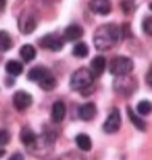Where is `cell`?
Masks as SVG:
<instances>
[{
	"instance_id": "2e32d148",
	"label": "cell",
	"mask_w": 152,
	"mask_h": 160,
	"mask_svg": "<svg viewBox=\"0 0 152 160\" xmlns=\"http://www.w3.org/2000/svg\"><path fill=\"white\" fill-rule=\"evenodd\" d=\"M75 142H77V148H79L80 151L88 152V151L91 149V139H90L88 135H85V133H80V135H77V136H75Z\"/></svg>"
},
{
	"instance_id": "5b68a950",
	"label": "cell",
	"mask_w": 152,
	"mask_h": 160,
	"mask_svg": "<svg viewBox=\"0 0 152 160\" xmlns=\"http://www.w3.org/2000/svg\"><path fill=\"white\" fill-rule=\"evenodd\" d=\"M120 125H122L120 112H119V109H112V111L109 112V115H107V118H106V122L103 123V130H104V133L112 135V133L119 131Z\"/></svg>"
},
{
	"instance_id": "603a6c76",
	"label": "cell",
	"mask_w": 152,
	"mask_h": 160,
	"mask_svg": "<svg viewBox=\"0 0 152 160\" xmlns=\"http://www.w3.org/2000/svg\"><path fill=\"white\" fill-rule=\"evenodd\" d=\"M138 114L139 115H149L150 112H152V102L150 101H139L138 102Z\"/></svg>"
},
{
	"instance_id": "277c9868",
	"label": "cell",
	"mask_w": 152,
	"mask_h": 160,
	"mask_svg": "<svg viewBox=\"0 0 152 160\" xmlns=\"http://www.w3.org/2000/svg\"><path fill=\"white\" fill-rule=\"evenodd\" d=\"M38 45L45 50H50V51H59L64 45V40L58 34H48L38 40Z\"/></svg>"
},
{
	"instance_id": "6da1fadb",
	"label": "cell",
	"mask_w": 152,
	"mask_h": 160,
	"mask_svg": "<svg viewBox=\"0 0 152 160\" xmlns=\"http://www.w3.org/2000/svg\"><path fill=\"white\" fill-rule=\"evenodd\" d=\"M122 35H123L122 28H119L115 24H104L96 29L93 42H94V47L99 51H104V50L112 48L122 38Z\"/></svg>"
},
{
	"instance_id": "4316f807",
	"label": "cell",
	"mask_w": 152,
	"mask_h": 160,
	"mask_svg": "<svg viewBox=\"0 0 152 160\" xmlns=\"http://www.w3.org/2000/svg\"><path fill=\"white\" fill-rule=\"evenodd\" d=\"M146 82H147V85L152 88V69L147 72V75H146Z\"/></svg>"
},
{
	"instance_id": "8992f818",
	"label": "cell",
	"mask_w": 152,
	"mask_h": 160,
	"mask_svg": "<svg viewBox=\"0 0 152 160\" xmlns=\"http://www.w3.org/2000/svg\"><path fill=\"white\" fill-rule=\"evenodd\" d=\"M114 87H115L117 93L128 96V95H131V93L136 90V80L130 78L128 75H127V77H119V78L115 80Z\"/></svg>"
},
{
	"instance_id": "83f0119b",
	"label": "cell",
	"mask_w": 152,
	"mask_h": 160,
	"mask_svg": "<svg viewBox=\"0 0 152 160\" xmlns=\"http://www.w3.org/2000/svg\"><path fill=\"white\" fill-rule=\"evenodd\" d=\"M8 160H24V157H23L21 154H18V152H16V154H13Z\"/></svg>"
},
{
	"instance_id": "484cf974",
	"label": "cell",
	"mask_w": 152,
	"mask_h": 160,
	"mask_svg": "<svg viewBox=\"0 0 152 160\" xmlns=\"http://www.w3.org/2000/svg\"><path fill=\"white\" fill-rule=\"evenodd\" d=\"M11 136H10V133L7 130H0V146H7L10 142Z\"/></svg>"
},
{
	"instance_id": "7a4b0ae2",
	"label": "cell",
	"mask_w": 152,
	"mask_h": 160,
	"mask_svg": "<svg viewBox=\"0 0 152 160\" xmlns=\"http://www.w3.org/2000/svg\"><path fill=\"white\" fill-rule=\"evenodd\" d=\"M94 80V75L91 74L90 69L87 68H80L77 69L72 77H71V88L72 90H77V91H82V90H87Z\"/></svg>"
},
{
	"instance_id": "7c38bea8",
	"label": "cell",
	"mask_w": 152,
	"mask_h": 160,
	"mask_svg": "<svg viewBox=\"0 0 152 160\" xmlns=\"http://www.w3.org/2000/svg\"><path fill=\"white\" fill-rule=\"evenodd\" d=\"M90 71H91V74L94 75V77H98V75H101L104 71H106V58L104 56H94L93 59H91V62H90Z\"/></svg>"
},
{
	"instance_id": "9a60e30c",
	"label": "cell",
	"mask_w": 152,
	"mask_h": 160,
	"mask_svg": "<svg viewBox=\"0 0 152 160\" xmlns=\"http://www.w3.org/2000/svg\"><path fill=\"white\" fill-rule=\"evenodd\" d=\"M19 138H21V142H23V144H26V146H34V144L37 142V136H35V133H34L29 127H24V128L21 130Z\"/></svg>"
},
{
	"instance_id": "30bf717a",
	"label": "cell",
	"mask_w": 152,
	"mask_h": 160,
	"mask_svg": "<svg viewBox=\"0 0 152 160\" xmlns=\"http://www.w3.org/2000/svg\"><path fill=\"white\" fill-rule=\"evenodd\" d=\"M90 10L96 15H109L112 5L110 0H90Z\"/></svg>"
},
{
	"instance_id": "4fadbf2b",
	"label": "cell",
	"mask_w": 152,
	"mask_h": 160,
	"mask_svg": "<svg viewBox=\"0 0 152 160\" xmlns=\"http://www.w3.org/2000/svg\"><path fill=\"white\" fill-rule=\"evenodd\" d=\"M66 117V106L61 101H56L51 108V120L54 123H61Z\"/></svg>"
},
{
	"instance_id": "cb8c5ba5",
	"label": "cell",
	"mask_w": 152,
	"mask_h": 160,
	"mask_svg": "<svg viewBox=\"0 0 152 160\" xmlns=\"http://www.w3.org/2000/svg\"><path fill=\"white\" fill-rule=\"evenodd\" d=\"M120 7H122L125 15H131V13L134 11V8H136V3H134V0H122Z\"/></svg>"
},
{
	"instance_id": "d4e9b609",
	"label": "cell",
	"mask_w": 152,
	"mask_h": 160,
	"mask_svg": "<svg viewBox=\"0 0 152 160\" xmlns=\"http://www.w3.org/2000/svg\"><path fill=\"white\" fill-rule=\"evenodd\" d=\"M143 31L147 35H152V15L143 19Z\"/></svg>"
},
{
	"instance_id": "f546056e",
	"label": "cell",
	"mask_w": 152,
	"mask_h": 160,
	"mask_svg": "<svg viewBox=\"0 0 152 160\" xmlns=\"http://www.w3.org/2000/svg\"><path fill=\"white\" fill-rule=\"evenodd\" d=\"M2 155H5V151H3V149H0V157H2Z\"/></svg>"
},
{
	"instance_id": "ac0fdd59",
	"label": "cell",
	"mask_w": 152,
	"mask_h": 160,
	"mask_svg": "<svg viewBox=\"0 0 152 160\" xmlns=\"http://www.w3.org/2000/svg\"><path fill=\"white\" fill-rule=\"evenodd\" d=\"M19 55H21V58L26 61V62H29V61H32V59H35V55H37V51H35V48L32 47V45H23L21 47V50H19Z\"/></svg>"
},
{
	"instance_id": "5bb4252c",
	"label": "cell",
	"mask_w": 152,
	"mask_h": 160,
	"mask_svg": "<svg viewBox=\"0 0 152 160\" xmlns=\"http://www.w3.org/2000/svg\"><path fill=\"white\" fill-rule=\"evenodd\" d=\"M50 74V71L47 68H43V66H35V68H32L29 71V74H27V78L31 80V82H40L43 77H47Z\"/></svg>"
},
{
	"instance_id": "f1b7e54d",
	"label": "cell",
	"mask_w": 152,
	"mask_h": 160,
	"mask_svg": "<svg viewBox=\"0 0 152 160\" xmlns=\"http://www.w3.org/2000/svg\"><path fill=\"white\" fill-rule=\"evenodd\" d=\"M5 8V0H0V11Z\"/></svg>"
},
{
	"instance_id": "3957f363",
	"label": "cell",
	"mask_w": 152,
	"mask_h": 160,
	"mask_svg": "<svg viewBox=\"0 0 152 160\" xmlns=\"http://www.w3.org/2000/svg\"><path fill=\"white\" fill-rule=\"evenodd\" d=\"M133 71V61L127 56H115L109 62V72L115 77H127Z\"/></svg>"
},
{
	"instance_id": "52a82bcc",
	"label": "cell",
	"mask_w": 152,
	"mask_h": 160,
	"mask_svg": "<svg viewBox=\"0 0 152 160\" xmlns=\"http://www.w3.org/2000/svg\"><path fill=\"white\" fill-rule=\"evenodd\" d=\"M18 24H19V31L23 34H32L37 28V18L32 13H23L18 19Z\"/></svg>"
},
{
	"instance_id": "ba28073f",
	"label": "cell",
	"mask_w": 152,
	"mask_h": 160,
	"mask_svg": "<svg viewBox=\"0 0 152 160\" xmlns=\"http://www.w3.org/2000/svg\"><path fill=\"white\" fill-rule=\"evenodd\" d=\"M32 104V96L29 93H26L24 90H19L13 95V106L18 111H26Z\"/></svg>"
},
{
	"instance_id": "7402d4cb",
	"label": "cell",
	"mask_w": 152,
	"mask_h": 160,
	"mask_svg": "<svg viewBox=\"0 0 152 160\" xmlns=\"http://www.w3.org/2000/svg\"><path fill=\"white\" fill-rule=\"evenodd\" d=\"M11 48V37L8 32L0 31V51H7Z\"/></svg>"
},
{
	"instance_id": "ffe728a7",
	"label": "cell",
	"mask_w": 152,
	"mask_h": 160,
	"mask_svg": "<svg viewBox=\"0 0 152 160\" xmlns=\"http://www.w3.org/2000/svg\"><path fill=\"white\" fill-rule=\"evenodd\" d=\"M38 85L42 87V90H45V91H51L54 87L58 85V82H56V78H54L51 74H48L47 77H43L42 80H40Z\"/></svg>"
},
{
	"instance_id": "d6986e66",
	"label": "cell",
	"mask_w": 152,
	"mask_h": 160,
	"mask_svg": "<svg viewBox=\"0 0 152 160\" xmlns=\"http://www.w3.org/2000/svg\"><path fill=\"white\" fill-rule=\"evenodd\" d=\"M5 71H7L10 75L16 77V75H19V74L23 72V64H21L19 61H16V59H10V61L7 62V66H5Z\"/></svg>"
},
{
	"instance_id": "8fae6325",
	"label": "cell",
	"mask_w": 152,
	"mask_h": 160,
	"mask_svg": "<svg viewBox=\"0 0 152 160\" xmlns=\"http://www.w3.org/2000/svg\"><path fill=\"white\" fill-rule=\"evenodd\" d=\"M96 112H98V109H96V106L93 102H87V104H82L77 114H79V118H82L84 122H90V120L94 118Z\"/></svg>"
},
{
	"instance_id": "e0dca14e",
	"label": "cell",
	"mask_w": 152,
	"mask_h": 160,
	"mask_svg": "<svg viewBox=\"0 0 152 160\" xmlns=\"http://www.w3.org/2000/svg\"><path fill=\"white\" fill-rule=\"evenodd\" d=\"M127 114H128V118H130V122L138 128V130H141V131H144L146 128H147V125H146V122L141 118V117H138V114H134L133 112V109L131 108H128L127 109Z\"/></svg>"
},
{
	"instance_id": "9c48e42d",
	"label": "cell",
	"mask_w": 152,
	"mask_h": 160,
	"mask_svg": "<svg viewBox=\"0 0 152 160\" xmlns=\"http://www.w3.org/2000/svg\"><path fill=\"white\" fill-rule=\"evenodd\" d=\"M82 35H84V29H82L80 26H77V24H71V26H67V28L64 29L63 40L64 42H75V40L82 38Z\"/></svg>"
},
{
	"instance_id": "4dcf8cb0",
	"label": "cell",
	"mask_w": 152,
	"mask_h": 160,
	"mask_svg": "<svg viewBox=\"0 0 152 160\" xmlns=\"http://www.w3.org/2000/svg\"><path fill=\"white\" fill-rule=\"evenodd\" d=\"M149 10H150V11H152V2H150V3H149Z\"/></svg>"
},
{
	"instance_id": "44dd1931",
	"label": "cell",
	"mask_w": 152,
	"mask_h": 160,
	"mask_svg": "<svg viewBox=\"0 0 152 160\" xmlns=\"http://www.w3.org/2000/svg\"><path fill=\"white\" fill-rule=\"evenodd\" d=\"M72 55L75 58H87L88 56V47H87V43H84V42L75 43V47L72 48Z\"/></svg>"
}]
</instances>
